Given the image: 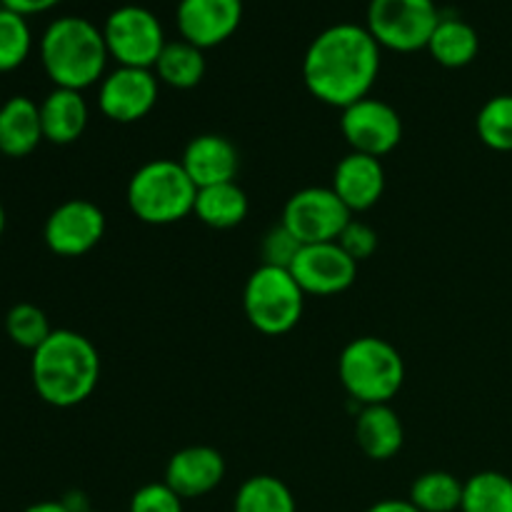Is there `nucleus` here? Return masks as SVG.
Wrapping results in <instances>:
<instances>
[{
    "mask_svg": "<svg viewBox=\"0 0 512 512\" xmlns=\"http://www.w3.org/2000/svg\"><path fill=\"white\" fill-rule=\"evenodd\" d=\"M378 73L380 45L363 25H330L305 50V88L330 108L343 110L368 98Z\"/></svg>",
    "mask_w": 512,
    "mask_h": 512,
    "instance_id": "obj_1",
    "label": "nucleus"
},
{
    "mask_svg": "<svg viewBox=\"0 0 512 512\" xmlns=\"http://www.w3.org/2000/svg\"><path fill=\"white\" fill-rule=\"evenodd\" d=\"M30 378L43 403L75 408L98 388V348L75 330H53L30 358Z\"/></svg>",
    "mask_w": 512,
    "mask_h": 512,
    "instance_id": "obj_2",
    "label": "nucleus"
},
{
    "mask_svg": "<svg viewBox=\"0 0 512 512\" xmlns=\"http://www.w3.org/2000/svg\"><path fill=\"white\" fill-rule=\"evenodd\" d=\"M108 58L103 28L78 15L53 20L40 38V63L55 88L83 93L105 78Z\"/></svg>",
    "mask_w": 512,
    "mask_h": 512,
    "instance_id": "obj_3",
    "label": "nucleus"
},
{
    "mask_svg": "<svg viewBox=\"0 0 512 512\" xmlns=\"http://www.w3.org/2000/svg\"><path fill=\"white\" fill-rule=\"evenodd\" d=\"M345 393L360 405H390L405 383L400 350L385 338L363 335L350 340L338 358Z\"/></svg>",
    "mask_w": 512,
    "mask_h": 512,
    "instance_id": "obj_4",
    "label": "nucleus"
},
{
    "mask_svg": "<svg viewBox=\"0 0 512 512\" xmlns=\"http://www.w3.org/2000/svg\"><path fill=\"white\" fill-rule=\"evenodd\" d=\"M198 188L180 160L155 158L140 165L128 183V208L140 223L173 225L193 215Z\"/></svg>",
    "mask_w": 512,
    "mask_h": 512,
    "instance_id": "obj_5",
    "label": "nucleus"
},
{
    "mask_svg": "<svg viewBox=\"0 0 512 512\" xmlns=\"http://www.w3.org/2000/svg\"><path fill=\"white\" fill-rule=\"evenodd\" d=\"M305 298L308 295L290 270L260 265L250 273L243 290L245 318L258 333L285 335L303 318Z\"/></svg>",
    "mask_w": 512,
    "mask_h": 512,
    "instance_id": "obj_6",
    "label": "nucleus"
},
{
    "mask_svg": "<svg viewBox=\"0 0 512 512\" xmlns=\"http://www.w3.org/2000/svg\"><path fill=\"white\" fill-rule=\"evenodd\" d=\"M440 18L435 0H370L365 28L380 48L415 53L428 48Z\"/></svg>",
    "mask_w": 512,
    "mask_h": 512,
    "instance_id": "obj_7",
    "label": "nucleus"
},
{
    "mask_svg": "<svg viewBox=\"0 0 512 512\" xmlns=\"http://www.w3.org/2000/svg\"><path fill=\"white\" fill-rule=\"evenodd\" d=\"M103 38L110 58L125 68L153 70L165 48V33L160 20L140 5H123L113 10L103 25Z\"/></svg>",
    "mask_w": 512,
    "mask_h": 512,
    "instance_id": "obj_8",
    "label": "nucleus"
},
{
    "mask_svg": "<svg viewBox=\"0 0 512 512\" xmlns=\"http://www.w3.org/2000/svg\"><path fill=\"white\" fill-rule=\"evenodd\" d=\"M353 213L333 188H303L288 198L280 223L298 238L300 245L335 243Z\"/></svg>",
    "mask_w": 512,
    "mask_h": 512,
    "instance_id": "obj_9",
    "label": "nucleus"
},
{
    "mask_svg": "<svg viewBox=\"0 0 512 512\" xmlns=\"http://www.w3.org/2000/svg\"><path fill=\"white\" fill-rule=\"evenodd\" d=\"M340 133L353 153L383 158V155L393 153L403 140V118L390 103L368 95V98L343 108Z\"/></svg>",
    "mask_w": 512,
    "mask_h": 512,
    "instance_id": "obj_10",
    "label": "nucleus"
},
{
    "mask_svg": "<svg viewBox=\"0 0 512 512\" xmlns=\"http://www.w3.org/2000/svg\"><path fill=\"white\" fill-rule=\"evenodd\" d=\"M105 235V213L85 198H70L48 215L43 228L45 245L60 258L90 253Z\"/></svg>",
    "mask_w": 512,
    "mask_h": 512,
    "instance_id": "obj_11",
    "label": "nucleus"
},
{
    "mask_svg": "<svg viewBox=\"0 0 512 512\" xmlns=\"http://www.w3.org/2000/svg\"><path fill=\"white\" fill-rule=\"evenodd\" d=\"M158 85L153 70L125 68L118 65L113 73L100 80L98 108L108 120L120 125L138 123L148 118L158 105Z\"/></svg>",
    "mask_w": 512,
    "mask_h": 512,
    "instance_id": "obj_12",
    "label": "nucleus"
},
{
    "mask_svg": "<svg viewBox=\"0 0 512 512\" xmlns=\"http://www.w3.org/2000/svg\"><path fill=\"white\" fill-rule=\"evenodd\" d=\"M290 273L305 295L330 298L340 295L358 278V263L338 243L303 245L295 255Z\"/></svg>",
    "mask_w": 512,
    "mask_h": 512,
    "instance_id": "obj_13",
    "label": "nucleus"
},
{
    "mask_svg": "<svg viewBox=\"0 0 512 512\" xmlns=\"http://www.w3.org/2000/svg\"><path fill=\"white\" fill-rule=\"evenodd\" d=\"M178 30L200 50L225 43L243 20V0H180Z\"/></svg>",
    "mask_w": 512,
    "mask_h": 512,
    "instance_id": "obj_14",
    "label": "nucleus"
},
{
    "mask_svg": "<svg viewBox=\"0 0 512 512\" xmlns=\"http://www.w3.org/2000/svg\"><path fill=\"white\" fill-rule=\"evenodd\" d=\"M225 458L210 445H190L170 455L165 480L183 500L203 498L213 493L225 478Z\"/></svg>",
    "mask_w": 512,
    "mask_h": 512,
    "instance_id": "obj_15",
    "label": "nucleus"
},
{
    "mask_svg": "<svg viewBox=\"0 0 512 512\" xmlns=\"http://www.w3.org/2000/svg\"><path fill=\"white\" fill-rule=\"evenodd\" d=\"M180 165L193 180L195 188H210V185L233 183L240 170V153L225 135L205 133L195 135L183 150Z\"/></svg>",
    "mask_w": 512,
    "mask_h": 512,
    "instance_id": "obj_16",
    "label": "nucleus"
},
{
    "mask_svg": "<svg viewBox=\"0 0 512 512\" xmlns=\"http://www.w3.org/2000/svg\"><path fill=\"white\" fill-rule=\"evenodd\" d=\"M340 200L345 203V208L350 213H365L373 205H378V200L385 193V168L380 163V158L373 155L353 153L350 150L333 170V185Z\"/></svg>",
    "mask_w": 512,
    "mask_h": 512,
    "instance_id": "obj_17",
    "label": "nucleus"
},
{
    "mask_svg": "<svg viewBox=\"0 0 512 512\" xmlns=\"http://www.w3.org/2000/svg\"><path fill=\"white\" fill-rule=\"evenodd\" d=\"M43 140L38 103L25 95H13L0 105V155L28 158Z\"/></svg>",
    "mask_w": 512,
    "mask_h": 512,
    "instance_id": "obj_18",
    "label": "nucleus"
},
{
    "mask_svg": "<svg viewBox=\"0 0 512 512\" xmlns=\"http://www.w3.org/2000/svg\"><path fill=\"white\" fill-rule=\"evenodd\" d=\"M90 110L80 90L55 88L40 103L43 138L53 145H70L83 138Z\"/></svg>",
    "mask_w": 512,
    "mask_h": 512,
    "instance_id": "obj_19",
    "label": "nucleus"
},
{
    "mask_svg": "<svg viewBox=\"0 0 512 512\" xmlns=\"http://www.w3.org/2000/svg\"><path fill=\"white\" fill-rule=\"evenodd\" d=\"M355 443L370 460H390L403 450L405 428L390 405H363L355 418Z\"/></svg>",
    "mask_w": 512,
    "mask_h": 512,
    "instance_id": "obj_20",
    "label": "nucleus"
},
{
    "mask_svg": "<svg viewBox=\"0 0 512 512\" xmlns=\"http://www.w3.org/2000/svg\"><path fill=\"white\" fill-rule=\"evenodd\" d=\"M250 200L238 183H220L200 188L195 195L193 215L213 230L238 228L248 218Z\"/></svg>",
    "mask_w": 512,
    "mask_h": 512,
    "instance_id": "obj_21",
    "label": "nucleus"
},
{
    "mask_svg": "<svg viewBox=\"0 0 512 512\" xmlns=\"http://www.w3.org/2000/svg\"><path fill=\"white\" fill-rule=\"evenodd\" d=\"M425 50L433 55L435 63L445 65V68H465L478 58L480 38L473 25L465 20L440 18Z\"/></svg>",
    "mask_w": 512,
    "mask_h": 512,
    "instance_id": "obj_22",
    "label": "nucleus"
},
{
    "mask_svg": "<svg viewBox=\"0 0 512 512\" xmlns=\"http://www.w3.org/2000/svg\"><path fill=\"white\" fill-rule=\"evenodd\" d=\"M205 68L208 65H205L203 50L180 38L165 43L153 73L160 83L170 85V88L190 90L195 85H200V80L205 78Z\"/></svg>",
    "mask_w": 512,
    "mask_h": 512,
    "instance_id": "obj_23",
    "label": "nucleus"
},
{
    "mask_svg": "<svg viewBox=\"0 0 512 512\" xmlns=\"http://www.w3.org/2000/svg\"><path fill=\"white\" fill-rule=\"evenodd\" d=\"M233 512H298V503L280 478L253 475L235 493Z\"/></svg>",
    "mask_w": 512,
    "mask_h": 512,
    "instance_id": "obj_24",
    "label": "nucleus"
},
{
    "mask_svg": "<svg viewBox=\"0 0 512 512\" xmlns=\"http://www.w3.org/2000/svg\"><path fill=\"white\" fill-rule=\"evenodd\" d=\"M460 512H512V478L498 470H483L463 483Z\"/></svg>",
    "mask_w": 512,
    "mask_h": 512,
    "instance_id": "obj_25",
    "label": "nucleus"
},
{
    "mask_svg": "<svg viewBox=\"0 0 512 512\" xmlns=\"http://www.w3.org/2000/svg\"><path fill=\"white\" fill-rule=\"evenodd\" d=\"M408 500L420 512H455L463 503V483L453 473L430 470L415 478Z\"/></svg>",
    "mask_w": 512,
    "mask_h": 512,
    "instance_id": "obj_26",
    "label": "nucleus"
},
{
    "mask_svg": "<svg viewBox=\"0 0 512 512\" xmlns=\"http://www.w3.org/2000/svg\"><path fill=\"white\" fill-rule=\"evenodd\" d=\"M478 138L498 153H512V95H495L475 118Z\"/></svg>",
    "mask_w": 512,
    "mask_h": 512,
    "instance_id": "obj_27",
    "label": "nucleus"
},
{
    "mask_svg": "<svg viewBox=\"0 0 512 512\" xmlns=\"http://www.w3.org/2000/svg\"><path fill=\"white\" fill-rule=\"evenodd\" d=\"M5 333L18 348L35 353L50 338L53 328L48 323V315L38 305L18 303L5 315Z\"/></svg>",
    "mask_w": 512,
    "mask_h": 512,
    "instance_id": "obj_28",
    "label": "nucleus"
},
{
    "mask_svg": "<svg viewBox=\"0 0 512 512\" xmlns=\"http://www.w3.org/2000/svg\"><path fill=\"white\" fill-rule=\"evenodd\" d=\"M30 48H33V33L28 18L0 8V73L20 68L28 60Z\"/></svg>",
    "mask_w": 512,
    "mask_h": 512,
    "instance_id": "obj_29",
    "label": "nucleus"
},
{
    "mask_svg": "<svg viewBox=\"0 0 512 512\" xmlns=\"http://www.w3.org/2000/svg\"><path fill=\"white\" fill-rule=\"evenodd\" d=\"M300 248H303V245L298 243V238H295V235L290 233L283 223L275 225V228H270L268 233H265L263 243H260L263 265H273V268L290 270V265H293L295 255L300 253Z\"/></svg>",
    "mask_w": 512,
    "mask_h": 512,
    "instance_id": "obj_30",
    "label": "nucleus"
},
{
    "mask_svg": "<svg viewBox=\"0 0 512 512\" xmlns=\"http://www.w3.org/2000/svg\"><path fill=\"white\" fill-rule=\"evenodd\" d=\"M128 512H183V498L168 483H148L135 490Z\"/></svg>",
    "mask_w": 512,
    "mask_h": 512,
    "instance_id": "obj_31",
    "label": "nucleus"
},
{
    "mask_svg": "<svg viewBox=\"0 0 512 512\" xmlns=\"http://www.w3.org/2000/svg\"><path fill=\"white\" fill-rule=\"evenodd\" d=\"M335 243H338L340 248H343L345 253H348L350 258L360 265L363 260L373 258L375 250H378V245H380V240H378V233H375L368 223L353 218L348 225H345V230L340 233V238L335 240Z\"/></svg>",
    "mask_w": 512,
    "mask_h": 512,
    "instance_id": "obj_32",
    "label": "nucleus"
},
{
    "mask_svg": "<svg viewBox=\"0 0 512 512\" xmlns=\"http://www.w3.org/2000/svg\"><path fill=\"white\" fill-rule=\"evenodd\" d=\"M58 3L60 0H0V8H8V10H13V13L28 18V15L45 13V10L55 8Z\"/></svg>",
    "mask_w": 512,
    "mask_h": 512,
    "instance_id": "obj_33",
    "label": "nucleus"
},
{
    "mask_svg": "<svg viewBox=\"0 0 512 512\" xmlns=\"http://www.w3.org/2000/svg\"><path fill=\"white\" fill-rule=\"evenodd\" d=\"M365 512H420V510L415 508V505L410 503V500L390 498V500H380V503L370 505V508L365 510Z\"/></svg>",
    "mask_w": 512,
    "mask_h": 512,
    "instance_id": "obj_34",
    "label": "nucleus"
},
{
    "mask_svg": "<svg viewBox=\"0 0 512 512\" xmlns=\"http://www.w3.org/2000/svg\"><path fill=\"white\" fill-rule=\"evenodd\" d=\"M23 512H70L63 500H40V503L28 505Z\"/></svg>",
    "mask_w": 512,
    "mask_h": 512,
    "instance_id": "obj_35",
    "label": "nucleus"
},
{
    "mask_svg": "<svg viewBox=\"0 0 512 512\" xmlns=\"http://www.w3.org/2000/svg\"><path fill=\"white\" fill-rule=\"evenodd\" d=\"M5 225H8V218H5V208L0 205V238H3V233H5Z\"/></svg>",
    "mask_w": 512,
    "mask_h": 512,
    "instance_id": "obj_36",
    "label": "nucleus"
},
{
    "mask_svg": "<svg viewBox=\"0 0 512 512\" xmlns=\"http://www.w3.org/2000/svg\"><path fill=\"white\" fill-rule=\"evenodd\" d=\"M85 512H100V510H85Z\"/></svg>",
    "mask_w": 512,
    "mask_h": 512,
    "instance_id": "obj_37",
    "label": "nucleus"
}]
</instances>
